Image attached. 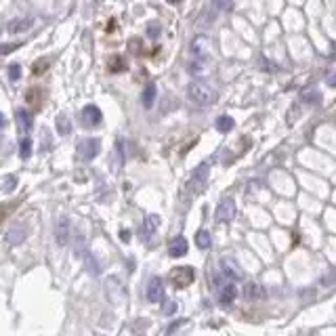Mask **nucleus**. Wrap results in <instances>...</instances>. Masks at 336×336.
I'll list each match as a JSON object with an SVG mask.
<instances>
[{
  "label": "nucleus",
  "instance_id": "f257e3e1",
  "mask_svg": "<svg viewBox=\"0 0 336 336\" xmlns=\"http://www.w3.org/2000/svg\"><path fill=\"white\" fill-rule=\"evenodd\" d=\"M187 95L196 105H204V107L217 103L219 99V93L206 82H191L187 86Z\"/></svg>",
  "mask_w": 336,
  "mask_h": 336
},
{
  "label": "nucleus",
  "instance_id": "f03ea898",
  "mask_svg": "<svg viewBox=\"0 0 336 336\" xmlns=\"http://www.w3.org/2000/svg\"><path fill=\"white\" fill-rule=\"evenodd\" d=\"M168 280L175 288H187L196 280V273H193V267H175L170 271Z\"/></svg>",
  "mask_w": 336,
  "mask_h": 336
},
{
  "label": "nucleus",
  "instance_id": "7ed1b4c3",
  "mask_svg": "<svg viewBox=\"0 0 336 336\" xmlns=\"http://www.w3.org/2000/svg\"><path fill=\"white\" fill-rule=\"evenodd\" d=\"M236 212H238L236 200H233V198H223L219 202V206H217V212H215L217 223H229V221H233V219H236Z\"/></svg>",
  "mask_w": 336,
  "mask_h": 336
},
{
  "label": "nucleus",
  "instance_id": "20e7f679",
  "mask_svg": "<svg viewBox=\"0 0 336 336\" xmlns=\"http://www.w3.org/2000/svg\"><path fill=\"white\" fill-rule=\"evenodd\" d=\"M101 151V141L99 139H84L78 143V158L84 160V162H90L99 156Z\"/></svg>",
  "mask_w": 336,
  "mask_h": 336
},
{
  "label": "nucleus",
  "instance_id": "39448f33",
  "mask_svg": "<svg viewBox=\"0 0 336 336\" xmlns=\"http://www.w3.org/2000/svg\"><path fill=\"white\" fill-rule=\"evenodd\" d=\"M69 233H72V225H69V219L65 215H61L57 219V225H55V240L59 246H67L69 242Z\"/></svg>",
  "mask_w": 336,
  "mask_h": 336
},
{
  "label": "nucleus",
  "instance_id": "423d86ee",
  "mask_svg": "<svg viewBox=\"0 0 336 336\" xmlns=\"http://www.w3.org/2000/svg\"><path fill=\"white\" fill-rule=\"evenodd\" d=\"M162 299H164V282H162V278L154 276L147 284V301L149 303H162Z\"/></svg>",
  "mask_w": 336,
  "mask_h": 336
},
{
  "label": "nucleus",
  "instance_id": "0eeeda50",
  "mask_svg": "<svg viewBox=\"0 0 336 336\" xmlns=\"http://www.w3.org/2000/svg\"><path fill=\"white\" fill-rule=\"evenodd\" d=\"M80 116H82V124L88 126V128L99 126L101 120H103V114H101V109H99L97 105H86Z\"/></svg>",
  "mask_w": 336,
  "mask_h": 336
},
{
  "label": "nucleus",
  "instance_id": "6e6552de",
  "mask_svg": "<svg viewBox=\"0 0 336 336\" xmlns=\"http://www.w3.org/2000/svg\"><path fill=\"white\" fill-rule=\"evenodd\" d=\"M221 273L225 276L227 280H231V282H236V280H242V269H240V265L233 261V259H223L221 261Z\"/></svg>",
  "mask_w": 336,
  "mask_h": 336
},
{
  "label": "nucleus",
  "instance_id": "1a4fd4ad",
  "mask_svg": "<svg viewBox=\"0 0 336 336\" xmlns=\"http://www.w3.org/2000/svg\"><path fill=\"white\" fill-rule=\"evenodd\" d=\"M236 297H238V290H236V284H233L231 280L223 286L221 290H219V303L223 305V307H229V305L236 301Z\"/></svg>",
  "mask_w": 336,
  "mask_h": 336
},
{
  "label": "nucleus",
  "instance_id": "9d476101",
  "mask_svg": "<svg viewBox=\"0 0 336 336\" xmlns=\"http://www.w3.org/2000/svg\"><path fill=\"white\" fill-rule=\"evenodd\" d=\"M168 254H170V257H175V259L183 257V254H187V240L183 238V236L172 238L168 242Z\"/></svg>",
  "mask_w": 336,
  "mask_h": 336
},
{
  "label": "nucleus",
  "instance_id": "9b49d317",
  "mask_svg": "<svg viewBox=\"0 0 336 336\" xmlns=\"http://www.w3.org/2000/svg\"><path fill=\"white\" fill-rule=\"evenodd\" d=\"M208 172H210L208 164H200V166L196 168V172H193V177H191V183H193V187H196V191L204 189L206 181H208Z\"/></svg>",
  "mask_w": 336,
  "mask_h": 336
},
{
  "label": "nucleus",
  "instance_id": "f8f14e48",
  "mask_svg": "<svg viewBox=\"0 0 336 336\" xmlns=\"http://www.w3.org/2000/svg\"><path fill=\"white\" fill-rule=\"evenodd\" d=\"M25 236H27L25 227H21V225H15V227H11V229L6 231L4 240H6V244H11V246H19V244H23Z\"/></svg>",
  "mask_w": 336,
  "mask_h": 336
},
{
  "label": "nucleus",
  "instance_id": "ddd939ff",
  "mask_svg": "<svg viewBox=\"0 0 336 336\" xmlns=\"http://www.w3.org/2000/svg\"><path fill=\"white\" fill-rule=\"evenodd\" d=\"M206 53H208V38L206 36H198L191 42V55L196 59H206Z\"/></svg>",
  "mask_w": 336,
  "mask_h": 336
},
{
  "label": "nucleus",
  "instance_id": "4468645a",
  "mask_svg": "<svg viewBox=\"0 0 336 336\" xmlns=\"http://www.w3.org/2000/svg\"><path fill=\"white\" fill-rule=\"evenodd\" d=\"M15 118H17V126H19V130H21V135H27V132L32 130V116H29V111L17 109Z\"/></svg>",
  "mask_w": 336,
  "mask_h": 336
},
{
  "label": "nucleus",
  "instance_id": "2eb2a0df",
  "mask_svg": "<svg viewBox=\"0 0 336 336\" xmlns=\"http://www.w3.org/2000/svg\"><path fill=\"white\" fill-rule=\"evenodd\" d=\"M107 67H109L111 74H122V72H126L128 63H126V59L122 57V55H111L107 59Z\"/></svg>",
  "mask_w": 336,
  "mask_h": 336
},
{
  "label": "nucleus",
  "instance_id": "dca6fc26",
  "mask_svg": "<svg viewBox=\"0 0 336 336\" xmlns=\"http://www.w3.org/2000/svg\"><path fill=\"white\" fill-rule=\"evenodd\" d=\"M156 84H147L145 86V90H143V95H141V103H143V107L145 109H151L154 107V103H156Z\"/></svg>",
  "mask_w": 336,
  "mask_h": 336
},
{
  "label": "nucleus",
  "instance_id": "f3484780",
  "mask_svg": "<svg viewBox=\"0 0 336 336\" xmlns=\"http://www.w3.org/2000/svg\"><path fill=\"white\" fill-rule=\"evenodd\" d=\"M301 99L305 101V103L315 105V103H320V101H322V95H320V90L315 86H307V88L301 90Z\"/></svg>",
  "mask_w": 336,
  "mask_h": 336
},
{
  "label": "nucleus",
  "instance_id": "a211bd4d",
  "mask_svg": "<svg viewBox=\"0 0 336 336\" xmlns=\"http://www.w3.org/2000/svg\"><path fill=\"white\" fill-rule=\"evenodd\" d=\"M32 19L25 17V19H13L11 23H8V32L11 34H19V32H25V29L32 27Z\"/></svg>",
  "mask_w": 336,
  "mask_h": 336
},
{
  "label": "nucleus",
  "instance_id": "6ab92c4d",
  "mask_svg": "<svg viewBox=\"0 0 336 336\" xmlns=\"http://www.w3.org/2000/svg\"><path fill=\"white\" fill-rule=\"evenodd\" d=\"M84 269L90 273V276H99V263H97V259L93 257V252L90 250H84Z\"/></svg>",
  "mask_w": 336,
  "mask_h": 336
},
{
  "label": "nucleus",
  "instance_id": "aec40b11",
  "mask_svg": "<svg viewBox=\"0 0 336 336\" xmlns=\"http://www.w3.org/2000/svg\"><path fill=\"white\" fill-rule=\"evenodd\" d=\"M55 124H57L59 135H69V132H72V120H69L65 114H59L57 120H55Z\"/></svg>",
  "mask_w": 336,
  "mask_h": 336
},
{
  "label": "nucleus",
  "instance_id": "412c9836",
  "mask_svg": "<svg viewBox=\"0 0 336 336\" xmlns=\"http://www.w3.org/2000/svg\"><path fill=\"white\" fill-rule=\"evenodd\" d=\"M244 297L246 299H261L263 297V288L259 286V284H254V282H250V284H246L244 286Z\"/></svg>",
  "mask_w": 336,
  "mask_h": 336
},
{
  "label": "nucleus",
  "instance_id": "4be33fe9",
  "mask_svg": "<svg viewBox=\"0 0 336 336\" xmlns=\"http://www.w3.org/2000/svg\"><path fill=\"white\" fill-rule=\"evenodd\" d=\"M233 126H236V122H233V118L231 116H219L217 118V130L219 132H229Z\"/></svg>",
  "mask_w": 336,
  "mask_h": 336
},
{
  "label": "nucleus",
  "instance_id": "5701e85b",
  "mask_svg": "<svg viewBox=\"0 0 336 336\" xmlns=\"http://www.w3.org/2000/svg\"><path fill=\"white\" fill-rule=\"evenodd\" d=\"M210 244H212L210 233H208V231H198V236H196V246H198L200 250H208V248H210Z\"/></svg>",
  "mask_w": 336,
  "mask_h": 336
},
{
  "label": "nucleus",
  "instance_id": "b1692460",
  "mask_svg": "<svg viewBox=\"0 0 336 336\" xmlns=\"http://www.w3.org/2000/svg\"><path fill=\"white\" fill-rule=\"evenodd\" d=\"M158 225H160V217H158V215H149V217L145 219V227H143L145 236H151V233L158 229Z\"/></svg>",
  "mask_w": 336,
  "mask_h": 336
},
{
  "label": "nucleus",
  "instance_id": "393cba45",
  "mask_svg": "<svg viewBox=\"0 0 336 336\" xmlns=\"http://www.w3.org/2000/svg\"><path fill=\"white\" fill-rule=\"evenodd\" d=\"M19 156H21L23 160H27L29 156H32V141H29L27 137L21 139V145H19Z\"/></svg>",
  "mask_w": 336,
  "mask_h": 336
},
{
  "label": "nucleus",
  "instance_id": "a878e982",
  "mask_svg": "<svg viewBox=\"0 0 336 336\" xmlns=\"http://www.w3.org/2000/svg\"><path fill=\"white\" fill-rule=\"evenodd\" d=\"M8 78L13 80V82H17L19 78H21V67H19L17 63H13V65H8Z\"/></svg>",
  "mask_w": 336,
  "mask_h": 336
},
{
  "label": "nucleus",
  "instance_id": "bb28decb",
  "mask_svg": "<svg viewBox=\"0 0 336 336\" xmlns=\"http://www.w3.org/2000/svg\"><path fill=\"white\" fill-rule=\"evenodd\" d=\"M128 48H130V53L141 55V48H143V44H141V38H132V40H128Z\"/></svg>",
  "mask_w": 336,
  "mask_h": 336
},
{
  "label": "nucleus",
  "instance_id": "cd10ccee",
  "mask_svg": "<svg viewBox=\"0 0 336 336\" xmlns=\"http://www.w3.org/2000/svg\"><path fill=\"white\" fill-rule=\"evenodd\" d=\"M46 65H48V59H40V61H36V63H34L32 72H34V74H42L44 69H46Z\"/></svg>",
  "mask_w": 336,
  "mask_h": 336
},
{
  "label": "nucleus",
  "instance_id": "c85d7f7f",
  "mask_svg": "<svg viewBox=\"0 0 336 336\" xmlns=\"http://www.w3.org/2000/svg\"><path fill=\"white\" fill-rule=\"evenodd\" d=\"M147 34H149L151 38H158V36H160V23H149V25H147Z\"/></svg>",
  "mask_w": 336,
  "mask_h": 336
},
{
  "label": "nucleus",
  "instance_id": "c756f323",
  "mask_svg": "<svg viewBox=\"0 0 336 336\" xmlns=\"http://www.w3.org/2000/svg\"><path fill=\"white\" fill-rule=\"evenodd\" d=\"M21 44H0V55H8V53H13L15 48H19Z\"/></svg>",
  "mask_w": 336,
  "mask_h": 336
},
{
  "label": "nucleus",
  "instance_id": "7c9ffc66",
  "mask_svg": "<svg viewBox=\"0 0 336 336\" xmlns=\"http://www.w3.org/2000/svg\"><path fill=\"white\" fill-rule=\"evenodd\" d=\"M217 8H223V11H229V8H231V0H217Z\"/></svg>",
  "mask_w": 336,
  "mask_h": 336
},
{
  "label": "nucleus",
  "instance_id": "2f4dec72",
  "mask_svg": "<svg viewBox=\"0 0 336 336\" xmlns=\"http://www.w3.org/2000/svg\"><path fill=\"white\" fill-rule=\"evenodd\" d=\"M13 189H15V177H8V179H6V187H4V191H6V193H11Z\"/></svg>",
  "mask_w": 336,
  "mask_h": 336
},
{
  "label": "nucleus",
  "instance_id": "473e14b6",
  "mask_svg": "<svg viewBox=\"0 0 336 336\" xmlns=\"http://www.w3.org/2000/svg\"><path fill=\"white\" fill-rule=\"evenodd\" d=\"M175 311H177V305H175V303H172V305H168V307L164 309V313H175Z\"/></svg>",
  "mask_w": 336,
  "mask_h": 336
},
{
  "label": "nucleus",
  "instance_id": "72a5a7b5",
  "mask_svg": "<svg viewBox=\"0 0 336 336\" xmlns=\"http://www.w3.org/2000/svg\"><path fill=\"white\" fill-rule=\"evenodd\" d=\"M4 124H6V120H4V114H0V128H4Z\"/></svg>",
  "mask_w": 336,
  "mask_h": 336
},
{
  "label": "nucleus",
  "instance_id": "f704fd0d",
  "mask_svg": "<svg viewBox=\"0 0 336 336\" xmlns=\"http://www.w3.org/2000/svg\"><path fill=\"white\" fill-rule=\"evenodd\" d=\"M168 2H170V4H179V2H181V0H168Z\"/></svg>",
  "mask_w": 336,
  "mask_h": 336
}]
</instances>
